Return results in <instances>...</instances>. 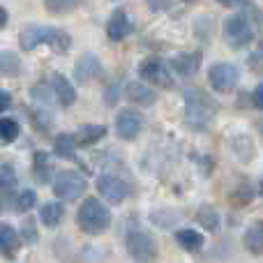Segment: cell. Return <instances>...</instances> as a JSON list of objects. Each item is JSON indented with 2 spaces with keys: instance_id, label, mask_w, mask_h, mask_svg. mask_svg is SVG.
Segmentation results:
<instances>
[{
  "instance_id": "29",
  "label": "cell",
  "mask_w": 263,
  "mask_h": 263,
  "mask_svg": "<svg viewBox=\"0 0 263 263\" xmlns=\"http://www.w3.org/2000/svg\"><path fill=\"white\" fill-rule=\"evenodd\" d=\"M46 12L53 14V16H65V14L74 12V9L79 7V3H67V0H49V3H44Z\"/></svg>"
},
{
  "instance_id": "23",
  "label": "cell",
  "mask_w": 263,
  "mask_h": 263,
  "mask_svg": "<svg viewBox=\"0 0 263 263\" xmlns=\"http://www.w3.org/2000/svg\"><path fill=\"white\" fill-rule=\"evenodd\" d=\"M16 182L18 178L12 164H0V201L12 196V192L16 190Z\"/></svg>"
},
{
  "instance_id": "19",
  "label": "cell",
  "mask_w": 263,
  "mask_h": 263,
  "mask_svg": "<svg viewBox=\"0 0 263 263\" xmlns=\"http://www.w3.org/2000/svg\"><path fill=\"white\" fill-rule=\"evenodd\" d=\"M125 95H127V100L132 104H139V106H150L157 100L155 90H150V88L141 81H129L127 88H125Z\"/></svg>"
},
{
  "instance_id": "33",
  "label": "cell",
  "mask_w": 263,
  "mask_h": 263,
  "mask_svg": "<svg viewBox=\"0 0 263 263\" xmlns=\"http://www.w3.org/2000/svg\"><path fill=\"white\" fill-rule=\"evenodd\" d=\"M252 196H254V192H252L247 185H240V187H238V190L231 194V203L245 205V203H250V201H252Z\"/></svg>"
},
{
  "instance_id": "9",
  "label": "cell",
  "mask_w": 263,
  "mask_h": 263,
  "mask_svg": "<svg viewBox=\"0 0 263 263\" xmlns=\"http://www.w3.org/2000/svg\"><path fill=\"white\" fill-rule=\"evenodd\" d=\"M143 129V116L136 109H123L116 116V134L123 141H132Z\"/></svg>"
},
{
  "instance_id": "30",
  "label": "cell",
  "mask_w": 263,
  "mask_h": 263,
  "mask_svg": "<svg viewBox=\"0 0 263 263\" xmlns=\"http://www.w3.org/2000/svg\"><path fill=\"white\" fill-rule=\"evenodd\" d=\"M30 95H32V100L40 102V104H49V102L53 100V92H51V83H49V81L35 83V86L30 88Z\"/></svg>"
},
{
  "instance_id": "38",
  "label": "cell",
  "mask_w": 263,
  "mask_h": 263,
  "mask_svg": "<svg viewBox=\"0 0 263 263\" xmlns=\"http://www.w3.org/2000/svg\"><path fill=\"white\" fill-rule=\"evenodd\" d=\"M259 53L263 55V37H261V42H259Z\"/></svg>"
},
{
  "instance_id": "8",
  "label": "cell",
  "mask_w": 263,
  "mask_h": 263,
  "mask_svg": "<svg viewBox=\"0 0 263 263\" xmlns=\"http://www.w3.org/2000/svg\"><path fill=\"white\" fill-rule=\"evenodd\" d=\"M97 192H100V194L104 196V201H109V203H123L129 196L132 190L120 176L104 173V176L97 178Z\"/></svg>"
},
{
  "instance_id": "22",
  "label": "cell",
  "mask_w": 263,
  "mask_h": 263,
  "mask_svg": "<svg viewBox=\"0 0 263 263\" xmlns=\"http://www.w3.org/2000/svg\"><path fill=\"white\" fill-rule=\"evenodd\" d=\"M176 242L185 252H201L205 245V238L196 229H180V231H176Z\"/></svg>"
},
{
  "instance_id": "17",
  "label": "cell",
  "mask_w": 263,
  "mask_h": 263,
  "mask_svg": "<svg viewBox=\"0 0 263 263\" xmlns=\"http://www.w3.org/2000/svg\"><path fill=\"white\" fill-rule=\"evenodd\" d=\"M21 238H18V231L12 227V224H0V254L5 259H14L21 250Z\"/></svg>"
},
{
  "instance_id": "3",
  "label": "cell",
  "mask_w": 263,
  "mask_h": 263,
  "mask_svg": "<svg viewBox=\"0 0 263 263\" xmlns=\"http://www.w3.org/2000/svg\"><path fill=\"white\" fill-rule=\"evenodd\" d=\"M222 35H224V42L231 49H242L254 37V26H252L247 14H231V16L224 18Z\"/></svg>"
},
{
  "instance_id": "39",
  "label": "cell",
  "mask_w": 263,
  "mask_h": 263,
  "mask_svg": "<svg viewBox=\"0 0 263 263\" xmlns=\"http://www.w3.org/2000/svg\"><path fill=\"white\" fill-rule=\"evenodd\" d=\"M261 192H263V178H261Z\"/></svg>"
},
{
  "instance_id": "36",
  "label": "cell",
  "mask_w": 263,
  "mask_h": 263,
  "mask_svg": "<svg viewBox=\"0 0 263 263\" xmlns=\"http://www.w3.org/2000/svg\"><path fill=\"white\" fill-rule=\"evenodd\" d=\"M9 106H12V95H9L7 90H0V114L7 111Z\"/></svg>"
},
{
  "instance_id": "32",
  "label": "cell",
  "mask_w": 263,
  "mask_h": 263,
  "mask_svg": "<svg viewBox=\"0 0 263 263\" xmlns=\"http://www.w3.org/2000/svg\"><path fill=\"white\" fill-rule=\"evenodd\" d=\"M18 238H21V242H26V245H35L37 238H40L37 227H35V219H23V227H21V231H18Z\"/></svg>"
},
{
  "instance_id": "21",
  "label": "cell",
  "mask_w": 263,
  "mask_h": 263,
  "mask_svg": "<svg viewBox=\"0 0 263 263\" xmlns=\"http://www.w3.org/2000/svg\"><path fill=\"white\" fill-rule=\"evenodd\" d=\"M242 245L247 252H252L254 256L263 254V219L254 222L252 227H247L245 236H242Z\"/></svg>"
},
{
  "instance_id": "2",
  "label": "cell",
  "mask_w": 263,
  "mask_h": 263,
  "mask_svg": "<svg viewBox=\"0 0 263 263\" xmlns=\"http://www.w3.org/2000/svg\"><path fill=\"white\" fill-rule=\"evenodd\" d=\"M111 210L97 196H88L77 210V224L88 236H100L111 227Z\"/></svg>"
},
{
  "instance_id": "28",
  "label": "cell",
  "mask_w": 263,
  "mask_h": 263,
  "mask_svg": "<svg viewBox=\"0 0 263 263\" xmlns=\"http://www.w3.org/2000/svg\"><path fill=\"white\" fill-rule=\"evenodd\" d=\"M35 205H37V194L32 190L18 192L16 199H14V210H16V213H30Z\"/></svg>"
},
{
  "instance_id": "16",
  "label": "cell",
  "mask_w": 263,
  "mask_h": 263,
  "mask_svg": "<svg viewBox=\"0 0 263 263\" xmlns=\"http://www.w3.org/2000/svg\"><path fill=\"white\" fill-rule=\"evenodd\" d=\"M229 148H231V153L236 155L240 162H250L256 155L254 141H252V136L245 134V132H233V134L229 136Z\"/></svg>"
},
{
  "instance_id": "20",
  "label": "cell",
  "mask_w": 263,
  "mask_h": 263,
  "mask_svg": "<svg viewBox=\"0 0 263 263\" xmlns=\"http://www.w3.org/2000/svg\"><path fill=\"white\" fill-rule=\"evenodd\" d=\"M65 219V205L60 201H49L40 208V222L46 229H55L60 227V222Z\"/></svg>"
},
{
  "instance_id": "13",
  "label": "cell",
  "mask_w": 263,
  "mask_h": 263,
  "mask_svg": "<svg viewBox=\"0 0 263 263\" xmlns=\"http://www.w3.org/2000/svg\"><path fill=\"white\" fill-rule=\"evenodd\" d=\"M51 83V92H53V100L58 102L60 106H72L74 102H77V90H74V86L67 81V77H63V74H51L49 79Z\"/></svg>"
},
{
  "instance_id": "14",
  "label": "cell",
  "mask_w": 263,
  "mask_h": 263,
  "mask_svg": "<svg viewBox=\"0 0 263 263\" xmlns=\"http://www.w3.org/2000/svg\"><path fill=\"white\" fill-rule=\"evenodd\" d=\"M132 30H134V26H132L127 12L116 9V12L111 14L109 23H106V35H109V40L111 42H123L125 37L132 35Z\"/></svg>"
},
{
  "instance_id": "15",
  "label": "cell",
  "mask_w": 263,
  "mask_h": 263,
  "mask_svg": "<svg viewBox=\"0 0 263 263\" xmlns=\"http://www.w3.org/2000/svg\"><path fill=\"white\" fill-rule=\"evenodd\" d=\"M53 159H51L49 153H44V150H37L35 155H32V176H35V180L40 182V185H49V182H53Z\"/></svg>"
},
{
  "instance_id": "18",
  "label": "cell",
  "mask_w": 263,
  "mask_h": 263,
  "mask_svg": "<svg viewBox=\"0 0 263 263\" xmlns=\"http://www.w3.org/2000/svg\"><path fill=\"white\" fill-rule=\"evenodd\" d=\"M74 136V143L77 148H88V145H95L97 141H102L106 136V127L104 125H95V123H88V125H81L77 129Z\"/></svg>"
},
{
  "instance_id": "1",
  "label": "cell",
  "mask_w": 263,
  "mask_h": 263,
  "mask_svg": "<svg viewBox=\"0 0 263 263\" xmlns=\"http://www.w3.org/2000/svg\"><path fill=\"white\" fill-rule=\"evenodd\" d=\"M219 106L210 92L203 88H187L185 90V120L190 127L205 129L215 120Z\"/></svg>"
},
{
  "instance_id": "26",
  "label": "cell",
  "mask_w": 263,
  "mask_h": 263,
  "mask_svg": "<svg viewBox=\"0 0 263 263\" xmlns=\"http://www.w3.org/2000/svg\"><path fill=\"white\" fill-rule=\"evenodd\" d=\"M196 222L205 229V231H217L219 229V215L213 205H201L196 210Z\"/></svg>"
},
{
  "instance_id": "24",
  "label": "cell",
  "mask_w": 263,
  "mask_h": 263,
  "mask_svg": "<svg viewBox=\"0 0 263 263\" xmlns=\"http://www.w3.org/2000/svg\"><path fill=\"white\" fill-rule=\"evenodd\" d=\"M53 155L60 159H72L77 155V143H74V136L63 132V134L55 136L53 141Z\"/></svg>"
},
{
  "instance_id": "7",
  "label": "cell",
  "mask_w": 263,
  "mask_h": 263,
  "mask_svg": "<svg viewBox=\"0 0 263 263\" xmlns=\"http://www.w3.org/2000/svg\"><path fill=\"white\" fill-rule=\"evenodd\" d=\"M125 245H127V252L132 259H136L141 263H150L157 256V245H155L153 236L145 231H132Z\"/></svg>"
},
{
  "instance_id": "35",
  "label": "cell",
  "mask_w": 263,
  "mask_h": 263,
  "mask_svg": "<svg viewBox=\"0 0 263 263\" xmlns=\"http://www.w3.org/2000/svg\"><path fill=\"white\" fill-rule=\"evenodd\" d=\"M252 102H254L256 109H261V111H263V81L259 83V86H256L254 95H252Z\"/></svg>"
},
{
  "instance_id": "31",
  "label": "cell",
  "mask_w": 263,
  "mask_h": 263,
  "mask_svg": "<svg viewBox=\"0 0 263 263\" xmlns=\"http://www.w3.org/2000/svg\"><path fill=\"white\" fill-rule=\"evenodd\" d=\"M32 123H35V127L40 132H49L51 127H53V116L49 114V109L40 106V109L32 111Z\"/></svg>"
},
{
  "instance_id": "4",
  "label": "cell",
  "mask_w": 263,
  "mask_h": 263,
  "mask_svg": "<svg viewBox=\"0 0 263 263\" xmlns=\"http://www.w3.org/2000/svg\"><path fill=\"white\" fill-rule=\"evenodd\" d=\"M51 187H53L55 199H60V201H77V199H81V196L86 194L88 182H86V178H83L79 171H60L58 176L53 178Z\"/></svg>"
},
{
  "instance_id": "6",
  "label": "cell",
  "mask_w": 263,
  "mask_h": 263,
  "mask_svg": "<svg viewBox=\"0 0 263 263\" xmlns=\"http://www.w3.org/2000/svg\"><path fill=\"white\" fill-rule=\"evenodd\" d=\"M208 83L215 92L219 95H229L236 90V86L240 83V69L231 63H215L208 69Z\"/></svg>"
},
{
  "instance_id": "27",
  "label": "cell",
  "mask_w": 263,
  "mask_h": 263,
  "mask_svg": "<svg viewBox=\"0 0 263 263\" xmlns=\"http://www.w3.org/2000/svg\"><path fill=\"white\" fill-rule=\"evenodd\" d=\"M18 123L14 118H0V143H14L18 139Z\"/></svg>"
},
{
  "instance_id": "25",
  "label": "cell",
  "mask_w": 263,
  "mask_h": 263,
  "mask_svg": "<svg viewBox=\"0 0 263 263\" xmlns=\"http://www.w3.org/2000/svg\"><path fill=\"white\" fill-rule=\"evenodd\" d=\"M21 74V58L12 51L0 53V77H18Z\"/></svg>"
},
{
  "instance_id": "37",
  "label": "cell",
  "mask_w": 263,
  "mask_h": 263,
  "mask_svg": "<svg viewBox=\"0 0 263 263\" xmlns=\"http://www.w3.org/2000/svg\"><path fill=\"white\" fill-rule=\"evenodd\" d=\"M7 21H9V14H7V9H5V7H0V30H3L5 26H7Z\"/></svg>"
},
{
  "instance_id": "12",
  "label": "cell",
  "mask_w": 263,
  "mask_h": 263,
  "mask_svg": "<svg viewBox=\"0 0 263 263\" xmlns=\"http://www.w3.org/2000/svg\"><path fill=\"white\" fill-rule=\"evenodd\" d=\"M201 63H203V53H201V51L178 53L176 58H171V74L176 72L180 79H190L201 69Z\"/></svg>"
},
{
  "instance_id": "11",
  "label": "cell",
  "mask_w": 263,
  "mask_h": 263,
  "mask_svg": "<svg viewBox=\"0 0 263 263\" xmlns=\"http://www.w3.org/2000/svg\"><path fill=\"white\" fill-rule=\"evenodd\" d=\"M102 72H104V67H102L100 58H97L95 53H83L81 58L74 63V79H77V83H83V86L95 81V79H100Z\"/></svg>"
},
{
  "instance_id": "34",
  "label": "cell",
  "mask_w": 263,
  "mask_h": 263,
  "mask_svg": "<svg viewBox=\"0 0 263 263\" xmlns=\"http://www.w3.org/2000/svg\"><path fill=\"white\" fill-rule=\"evenodd\" d=\"M120 92H123V90H120V88L116 86V83H111V86L104 90V100H106V104H116V100H118Z\"/></svg>"
},
{
  "instance_id": "10",
  "label": "cell",
  "mask_w": 263,
  "mask_h": 263,
  "mask_svg": "<svg viewBox=\"0 0 263 263\" xmlns=\"http://www.w3.org/2000/svg\"><path fill=\"white\" fill-rule=\"evenodd\" d=\"M53 26H26L18 35V44H21L23 51H35L37 46L49 44L51 37H53Z\"/></svg>"
},
{
  "instance_id": "5",
  "label": "cell",
  "mask_w": 263,
  "mask_h": 263,
  "mask_svg": "<svg viewBox=\"0 0 263 263\" xmlns=\"http://www.w3.org/2000/svg\"><path fill=\"white\" fill-rule=\"evenodd\" d=\"M139 77L148 83V88L155 86V88H159V90H168V88H173V83H176L168 65L164 63L162 58H155V55L145 58L143 63L139 65Z\"/></svg>"
}]
</instances>
